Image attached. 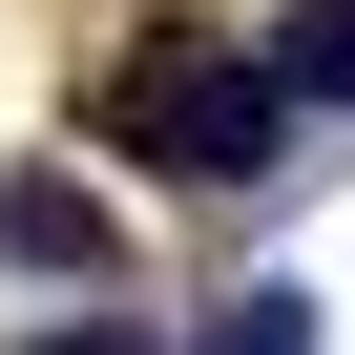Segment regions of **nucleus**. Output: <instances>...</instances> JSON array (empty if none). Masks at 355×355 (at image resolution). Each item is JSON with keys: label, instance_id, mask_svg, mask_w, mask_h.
<instances>
[{"label": "nucleus", "instance_id": "obj_2", "mask_svg": "<svg viewBox=\"0 0 355 355\" xmlns=\"http://www.w3.org/2000/svg\"><path fill=\"white\" fill-rule=\"evenodd\" d=\"M0 251L21 272H105V209L63 189V167H21V189H0Z\"/></svg>", "mask_w": 355, "mask_h": 355}, {"label": "nucleus", "instance_id": "obj_3", "mask_svg": "<svg viewBox=\"0 0 355 355\" xmlns=\"http://www.w3.org/2000/svg\"><path fill=\"white\" fill-rule=\"evenodd\" d=\"M272 84H293V125L355 105V0H293V21H272Z\"/></svg>", "mask_w": 355, "mask_h": 355}, {"label": "nucleus", "instance_id": "obj_5", "mask_svg": "<svg viewBox=\"0 0 355 355\" xmlns=\"http://www.w3.org/2000/svg\"><path fill=\"white\" fill-rule=\"evenodd\" d=\"M42 355H146V334H42Z\"/></svg>", "mask_w": 355, "mask_h": 355}, {"label": "nucleus", "instance_id": "obj_1", "mask_svg": "<svg viewBox=\"0 0 355 355\" xmlns=\"http://www.w3.org/2000/svg\"><path fill=\"white\" fill-rule=\"evenodd\" d=\"M105 125H125L146 167H189V189H293V84H272V63H209V42H146Z\"/></svg>", "mask_w": 355, "mask_h": 355}, {"label": "nucleus", "instance_id": "obj_4", "mask_svg": "<svg viewBox=\"0 0 355 355\" xmlns=\"http://www.w3.org/2000/svg\"><path fill=\"white\" fill-rule=\"evenodd\" d=\"M209 355H313V293H230V313H209Z\"/></svg>", "mask_w": 355, "mask_h": 355}]
</instances>
